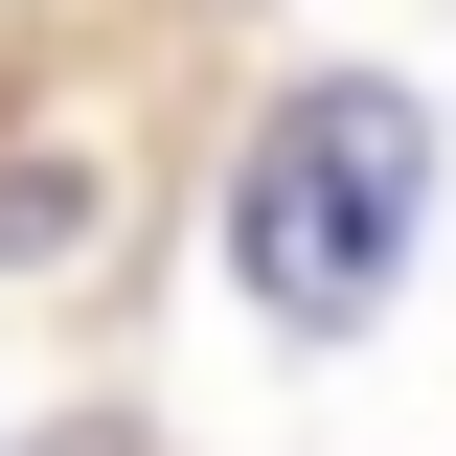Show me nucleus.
Masks as SVG:
<instances>
[{
  "label": "nucleus",
  "instance_id": "f03ea898",
  "mask_svg": "<svg viewBox=\"0 0 456 456\" xmlns=\"http://www.w3.org/2000/svg\"><path fill=\"white\" fill-rule=\"evenodd\" d=\"M69 456H114V434H69Z\"/></svg>",
  "mask_w": 456,
  "mask_h": 456
},
{
  "label": "nucleus",
  "instance_id": "f257e3e1",
  "mask_svg": "<svg viewBox=\"0 0 456 456\" xmlns=\"http://www.w3.org/2000/svg\"><path fill=\"white\" fill-rule=\"evenodd\" d=\"M411 206H434L411 92L388 69H320V92L251 137V183H228V274L274 297V320H365V297L411 274Z\"/></svg>",
  "mask_w": 456,
  "mask_h": 456
}]
</instances>
